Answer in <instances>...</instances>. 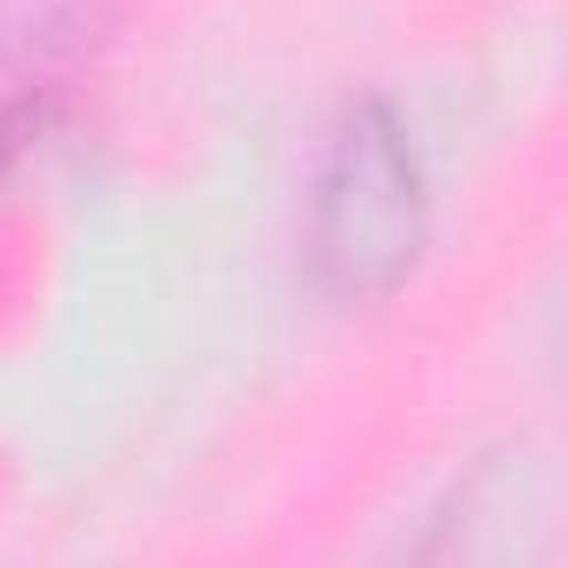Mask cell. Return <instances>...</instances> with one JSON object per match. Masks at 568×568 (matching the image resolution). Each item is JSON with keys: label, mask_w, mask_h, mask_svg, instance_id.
<instances>
[{"label": "cell", "mask_w": 568, "mask_h": 568, "mask_svg": "<svg viewBox=\"0 0 568 568\" xmlns=\"http://www.w3.org/2000/svg\"><path fill=\"white\" fill-rule=\"evenodd\" d=\"M428 241V181L382 101H355L315 174L308 247L322 288L342 302H375L415 267Z\"/></svg>", "instance_id": "cell-1"}, {"label": "cell", "mask_w": 568, "mask_h": 568, "mask_svg": "<svg viewBox=\"0 0 568 568\" xmlns=\"http://www.w3.org/2000/svg\"><path fill=\"white\" fill-rule=\"evenodd\" d=\"M535 508H541V481L508 448L455 488V501L442 508V535L422 555H515V515H535Z\"/></svg>", "instance_id": "cell-2"}, {"label": "cell", "mask_w": 568, "mask_h": 568, "mask_svg": "<svg viewBox=\"0 0 568 568\" xmlns=\"http://www.w3.org/2000/svg\"><path fill=\"white\" fill-rule=\"evenodd\" d=\"M128 0H0V68L14 74H54L74 54H88Z\"/></svg>", "instance_id": "cell-3"}]
</instances>
